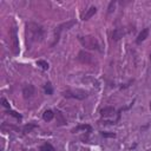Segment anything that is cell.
<instances>
[{
  "label": "cell",
  "instance_id": "cell-1",
  "mask_svg": "<svg viewBox=\"0 0 151 151\" xmlns=\"http://www.w3.org/2000/svg\"><path fill=\"white\" fill-rule=\"evenodd\" d=\"M29 33L28 38L34 41H40L43 38V29L40 26H38L37 24L29 22L27 24V34Z\"/></svg>",
  "mask_w": 151,
  "mask_h": 151
},
{
  "label": "cell",
  "instance_id": "cell-2",
  "mask_svg": "<svg viewBox=\"0 0 151 151\" xmlns=\"http://www.w3.org/2000/svg\"><path fill=\"white\" fill-rule=\"evenodd\" d=\"M79 41L80 44L88 50H98L99 48V44L98 40L93 37V36H85V37H79Z\"/></svg>",
  "mask_w": 151,
  "mask_h": 151
},
{
  "label": "cell",
  "instance_id": "cell-3",
  "mask_svg": "<svg viewBox=\"0 0 151 151\" xmlns=\"http://www.w3.org/2000/svg\"><path fill=\"white\" fill-rule=\"evenodd\" d=\"M64 97L66 98H76V99H85L87 97V92L83 90H67L64 92Z\"/></svg>",
  "mask_w": 151,
  "mask_h": 151
},
{
  "label": "cell",
  "instance_id": "cell-4",
  "mask_svg": "<svg viewBox=\"0 0 151 151\" xmlns=\"http://www.w3.org/2000/svg\"><path fill=\"white\" fill-rule=\"evenodd\" d=\"M11 40H12V51L14 54H19V38H18V31L17 28L13 27L11 31Z\"/></svg>",
  "mask_w": 151,
  "mask_h": 151
},
{
  "label": "cell",
  "instance_id": "cell-5",
  "mask_svg": "<svg viewBox=\"0 0 151 151\" xmlns=\"http://www.w3.org/2000/svg\"><path fill=\"white\" fill-rule=\"evenodd\" d=\"M78 60L81 63H84V64H90L92 62V55L87 52H85V51H80L79 54H78Z\"/></svg>",
  "mask_w": 151,
  "mask_h": 151
},
{
  "label": "cell",
  "instance_id": "cell-6",
  "mask_svg": "<svg viewBox=\"0 0 151 151\" xmlns=\"http://www.w3.org/2000/svg\"><path fill=\"white\" fill-rule=\"evenodd\" d=\"M22 95H24V98H26V99L33 97V95H34V86L29 85V84L25 85L22 87Z\"/></svg>",
  "mask_w": 151,
  "mask_h": 151
},
{
  "label": "cell",
  "instance_id": "cell-7",
  "mask_svg": "<svg viewBox=\"0 0 151 151\" xmlns=\"http://www.w3.org/2000/svg\"><path fill=\"white\" fill-rule=\"evenodd\" d=\"M100 114H102V117H105V118L111 117V116H113V114H114V109H113V107H111V106L104 107V109H102V110H100Z\"/></svg>",
  "mask_w": 151,
  "mask_h": 151
},
{
  "label": "cell",
  "instance_id": "cell-8",
  "mask_svg": "<svg viewBox=\"0 0 151 151\" xmlns=\"http://www.w3.org/2000/svg\"><path fill=\"white\" fill-rule=\"evenodd\" d=\"M147 36H149V28H144V29H142V32L138 34V38H137V44H140L142 41H144L146 38H147Z\"/></svg>",
  "mask_w": 151,
  "mask_h": 151
},
{
  "label": "cell",
  "instance_id": "cell-9",
  "mask_svg": "<svg viewBox=\"0 0 151 151\" xmlns=\"http://www.w3.org/2000/svg\"><path fill=\"white\" fill-rule=\"evenodd\" d=\"M78 131H87V132H91L92 131V128L90 126V125H86V124H83V125H78L77 128L72 129V132L76 133Z\"/></svg>",
  "mask_w": 151,
  "mask_h": 151
},
{
  "label": "cell",
  "instance_id": "cell-10",
  "mask_svg": "<svg viewBox=\"0 0 151 151\" xmlns=\"http://www.w3.org/2000/svg\"><path fill=\"white\" fill-rule=\"evenodd\" d=\"M123 36H124L123 28H116L112 33V39L113 40H119L120 38H123Z\"/></svg>",
  "mask_w": 151,
  "mask_h": 151
},
{
  "label": "cell",
  "instance_id": "cell-11",
  "mask_svg": "<svg viewBox=\"0 0 151 151\" xmlns=\"http://www.w3.org/2000/svg\"><path fill=\"white\" fill-rule=\"evenodd\" d=\"M54 116H55V113H54L52 110H46V111L43 113V118H44L45 122H51Z\"/></svg>",
  "mask_w": 151,
  "mask_h": 151
},
{
  "label": "cell",
  "instance_id": "cell-12",
  "mask_svg": "<svg viewBox=\"0 0 151 151\" xmlns=\"http://www.w3.org/2000/svg\"><path fill=\"white\" fill-rule=\"evenodd\" d=\"M96 12H97V8L95 7V6H92V7H90L88 10H87V12L85 13V15H84V20H88L91 17H93L95 14H96Z\"/></svg>",
  "mask_w": 151,
  "mask_h": 151
},
{
  "label": "cell",
  "instance_id": "cell-13",
  "mask_svg": "<svg viewBox=\"0 0 151 151\" xmlns=\"http://www.w3.org/2000/svg\"><path fill=\"white\" fill-rule=\"evenodd\" d=\"M55 116H57V123H58V125H64L66 123L65 117L63 116V113L60 112V111H57L55 112Z\"/></svg>",
  "mask_w": 151,
  "mask_h": 151
},
{
  "label": "cell",
  "instance_id": "cell-14",
  "mask_svg": "<svg viewBox=\"0 0 151 151\" xmlns=\"http://www.w3.org/2000/svg\"><path fill=\"white\" fill-rule=\"evenodd\" d=\"M40 151H54V147L50 143H45L44 145L40 146Z\"/></svg>",
  "mask_w": 151,
  "mask_h": 151
},
{
  "label": "cell",
  "instance_id": "cell-15",
  "mask_svg": "<svg viewBox=\"0 0 151 151\" xmlns=\"http://www.w3.org/2000/svg\"><path fill=\"white\" fill-rule=\"evenodd\" d=\"M37 65L40 66L43 70H48V64H47V62H45V60H38Z\"/></svg>",
  "mask_w": 151,
  "mask_h": 151
},
{
  "label": "cell",
  "instance_id": "cell-16",
  "mask_svg": "<svg viewBox=\"0 0 151 151\" xmlns=\"http://www.w3.org/2000/svg\"><path fill=\"white\" fill-rule=\"evenodd\" d=\"M45 92H46V95H52L53 93V88H52V85L50 83H47L45 85Z\"/></svg>",
  "mask_w": 151,
  "mask_h": 151
},
{
  "label": "cell",
  "instance_id": "cell-17",
  "mask_svg": "<svg viewBox=\"0 0 151 151\" xmlns=\"http://www.w3.org/2000/svg\"><path fill=\"white\" fill-rule=\"evenodd\" d=\"M36 128V125H33V124H28V125H25V128H24V131L25 132H29L32 129H34Z\"/></svg>",
  "mask_w": 151,
  "mask_h": 151
},
{
  "label": "cell",
  "instance_id": "cell-18",
  "mask_svg": "<svg viewBox=\"0 0 151 151\" xmlns=\"http://www.w3.org/2000/svg\"><path fill=\"white\" fill-rule=\"evenodd\" d=\"M7 113H8V114H11V116H13V117H15V118H18V119H21V114L17 113L15 111H8Z\"/></svg>",
  "mask_w": 151,
  "mask_h": 151
},
{
  "label": "cell",
  "instance_id": "cell-19",
  "mask_svg": "<svg viewBox=\"0 0 151 151\" xmlns=\"http://www.w3.org/2000/svg\"><path fill=\"white\" fill-rule=\"evenodd\" d=\"M102 136L103 137H112V138H114L116 137V133H113V132H102Z\"/></svg>",
  "mask_w": 151,
  "mask_h": 151
},
{
  "label": "cell",
  "instance_id": "cell-20",
  "mask_svg": "<svg viewBox=\"0 0 151 151\" xmlns=\"http://www.w3.org/2000/svg\"><path fill=\"white\" fill-rule=\"evenodd\" d=\"M114 5H116V1H111V3H110V6H109V13H111V12L114 10Z\"/></svg>",
  "mask_w": 151,
  "mask_h": 151
},
{
  "label": "cell",
  "instance_id": "cell-21",
  "mask_svg": "<svg viewBox=\"0 0 151 151\" xmlns=\"http://www.w3.org/2000/svg\"><path fill=\"white\" fill-rule=\"evenodd\" d=\"M1 103H3V105L5 106V107H7V109H10V104H8V102L5 99V98H3L1 99Z\"/></svg>",
  "mask_w": 151,
  "mask_h": 151
},
{
  "label": "cell",
  "instance_id": "cell-22",
  "mask_svg": "<svg viewBox=\"0 0 151 151\" xmlns=\"http://www.w3.org/2000/svg\"><path fill=\"white\" fill-rule=\"evenodd\" d=\"M150 60H151V54H150Z\"/></svg>",
  "mask_w": 151,
  "mask_h": 151
},
{
  "label": "cell",
  "instance_id": "cell-23",
  "mask_svg": "<svg viewBox=\"0 0 151 151\" xmlns=\"http://www.w3.org/2000/svg\"><path fill=\"white\" fill-rule=\"evenodd\" d=\"M150 109H151V103H150Z\"/></svg>",
  "mask_w": 151,
  "mask_h": 151
}]
</instances>
